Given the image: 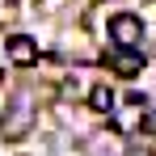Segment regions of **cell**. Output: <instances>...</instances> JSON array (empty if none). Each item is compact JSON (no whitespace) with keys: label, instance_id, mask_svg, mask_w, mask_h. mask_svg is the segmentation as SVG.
I'll return each instance as SVG.
<instances>
[{"label":"cell","instance_id":"7a4b0ae2","mask_svg":"<svg viewBox=\"0 0 156 156\" xmlns=\"http://www.w3.org/2000/svg\"><path fill=\"white\" fill-rule=\"evenodd\" d=\"M110 38H114L118 47H135V42L144 38V21H139L135 13H114V17H110Z\"/></svg>","mask_w":156,"mask_h":156},{"label":"cell","instance_id":"3957f363","mask_svg":"<svg viewBox=\"0 0 156 156\" xmlns=\"http://www.w3.org/2000/svg\"><path fill=\"white\" fill-rule=\"evenodd\" d=\"M30 122H34V114H30L26 105H13V110L0 118V135H4V139H21L30 131Z\"/></svg>","mask_w":156,"mask_h":156},{"label":"cell","instance_id":"277c9868","mask_svg":"<svg viewBox=\"0 0 156 156\" xmlns=\"http://www.w3.org/2000/svg\"><path fill=\"white\" fill-rule=\"evenodd\" d=\"M9 59H13L17 68L38 63V42H34L30 34H13V38H9Z\"/></svg>","mask_w":156,"mask_h":156},{"label":"cell","instance_id":"5b68a950","mask_svg":"<svg viewBox=\"0 0 156 156\" xmlns=\"http://www.w3.org/2000/svg\"><path fill=\"white\" fill-rule=\"evenodd\" d=\"M89 105H93L97 114H110V105H114V93H110L105 84H97V89L89 93Z\"/></svg>","mask_w":156,"mask_h":156},{"label":"cell","instance_id":"6da1fadb","mask_svg":"<svg viewBox=\"0 0 156 156\" xmlns=\"http://www.w3.org/2000/svg\"><path fill=\"white\" fill-rule=\"evenodd\" d=\"M105 68L118 72V76H139L144 72V55L135 51V47H118L114 42V51H105Z\"/></svg>","mask_w":156,"mask_h":156}]
</instances>
